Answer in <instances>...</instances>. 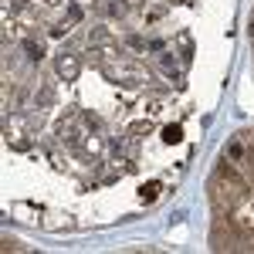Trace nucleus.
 <instances>
[{"mask_svg":"<svg viewBox=\"0 0 254 254\" xmlns=\"http://www.w3.org/2000/svg\"><path fill=\"white\" fill-rule=\"evenodd\" d=\"M58 71L64 78H75V75H78V61L75 58H58Z\"/></svg>","mask_w":254,"mask_h":254,"instance_id":"1","label":"nucleus"},{"mask_svg":"<svg viewBox=\"0 0 254 254\" xmlns=\"http://www.w3.org/2000/svg\"><path fill=\"white\" fill-rule=\"evenodd\" d=\"M156 183H149V187H142V200H156Z\"/></svg>","mask_w":254,"mask_h":254,"instance_id":"2","label":"nucleus"},{"mask_svg":"<svg viewBox=\"0 0 254 254\" xmlns=\"http://www.w3.org/2000/svg\"><path fill=\"white\" fill-rule=\"evenodd\" d=\"M163 139H166V142H176V139H180V129H176V126H170V129L163 132Z\"/></svg>","mask_w":254,"mask_h":254,"instance_id":"3","label":"nucleus"},{"mask_svg":"<svg viewBox=\"0 0 254 254\" xmlns=\"http://www.w3.org/2000/svg\"><path fill=\"white\" fill-rule=\"evenodd\" d=\"M251 38H254V20H251Z\"/></svg>","mask_w":254,"mask_h":254,"instance_id":"4","label":"nucleus"}]
</instances>
